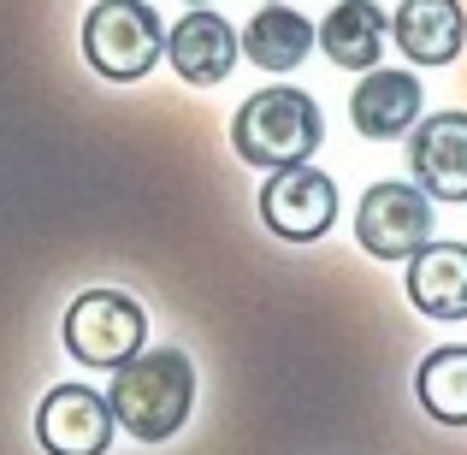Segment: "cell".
<instances>
[{"instance_id": "12", "label": "cell", "mask_w": 467, "mask_h": 455, "mask_svg": "<svg viewBox=\"0 0 467 455\" xmlns=\"http://www.w3.org/2000/svg\"><path fill=\"white\" fill-rule=\"evenodd\" d=\"M409 302L426 319H467V243H426L409 254Z\"/></svg>"}, {"instance_id": "5", "label": "cell", "mask_w": 467, "mask_h": 455, "mask_svg": "<svg viewBox=\"0 0 467 455\" xmlns=\"http://www.w3.org/2000/svg\"><path fill=\"white\" fill-rule=\"evenodd\" d=\"M355 243L373 261H409L432 243V195L420 183H373L355 207Z\"/></svg>"}, {"instance_id": "15", "label": "cell", "mask_w": 467, "mask_h": 455, "mask_svg": "<svg viewBox=\"0 0 467 455\" xmlns=\"http://www.w3.org/2000/svg\"><path fill=\"white\" fill-rule=\"evenodd\" d=\"M414 397L438 426H467V343H444L420 361Z\"/></svg>"}, {"instance_id": "2", "label": "cell", "mask_w": 467, "mask_h": 455, "mask_svg": "<svg viewBox=\"0 0 467 455\" xmlns=\"http://www.w3.org/2000/svg\"><path fill=\"white\" fill-rule=\"evenodd\" d=\"M319 142H326V113H319L308 89H290V83L254 89L231 119V149H237L243 166H261V171L308 166Z\"/></svg>"}, {"instance_id": "11", "label": "cell", "mask_w": 467, "mask_h": 455, "mask_svg": "<svg viewBox=\"0 0 467 455\" xmlns=\"http://www.w3.org/2000/svg\"><path fill=\"white\" fill-rule=\"evenodd\" d=\"M390 42L414 66H450L467 47V12L462 0H402L390 18Z\"/></svg>"}, {"instance_id": "1", "label": "cell", "mask_w": 467, "mask_h": 455, "mask_svg": "<svg viewBox=\"0 0 467 455\" xmlns=\"http://www.w3.org/2000/svg\"><path fill=\"white\" fill-rule=\"evenodd\" d=\"M107 408L137 444H166L183 432L195 408V361L183 349H142L125 367H113Z\"/></svg>"}, {"instance_id": "7", "label": "cell", "mask_w": 467, "mask_h": 455, "mask_svg": "<svg viewBox=\"0 0 467 455\" xmlns=\"http://www.w3.org/2000/svg\"><path fill=\"white\" fill-rule=\"evenodd\" d=\"M119 420L101 390L89 385H54L36 408V444L47 455H107Z\"/></svg>"}, {"instance_id": "3", "label": "cell", "mask_w": 467, "mask_h": 455, "mask_svg": "<svg viewBox=\"0 0 467 455\" xmlns=\"http://www.w3.org/2000/svg\"><path fill=\"white\" fill-rule=\"evenodd\" d=\"M83 59L107 83H137L166 59V30L149 0H95L83 18Z\"/></svg>"}, {"instance_id": "6", "label": "cell", "mask_w": 467, "mask_h": 455, "mask_svg": "<svg viewBox=\"0 0 467 455\" xmlns=\"http://www.w3.org/2000/svg\"><path fill=\"white\" fill-rule=\"evenodd\" d=\"M261 219L285 243H319L337 225V183L314 166H285L261 190Z\"/></svg>"}, {"instance_id": "17", "label": "cell", "mask_w": 467, "mask_h": 455, "mask_svg": "<svg viewBox=\"0 0 467 455\" xmlns=\"http://www.w3.org/2000/svg\"><path fill=\"white\" fill-rule=\"evenodd\" d=\"M190 6H207V0H190Z\"/></svg>"}, {"instance_id": "16", "label": "cell", "mask_w": 467, "mask_h": 455, "mask_svg": "<svg viewBox=\"0 0 467 455\" xmlns=\"http://www.w3.org/2000/svg\"><path fill=\"white\" fill-rule=\"evenodd\" d=\"M266 6H285V0H266Z\"/></svg>"}, {"instance_id": "9", "label": "cell", "mask_w": 467, "mask_h": 455, "mask_svg": "<svg viewBox=\"0 0 467 455\" xmlns=\"http://www.w3.org/2000/svg\"><path fill=\"white\" fill-rule=\"evenodd\" d=\"M237 54H243L237 30H231V24L219 18L213 6H190V12H183V18L166 30V59H171V71H178L183 83H195V89H213L219 78H231Z\"/></svg>"}, {"instance_id": "14", "label": "cell", "mask_w": 467, "mask_h": 455, "mask_svg": "<svg viewBox=\"0 0 467 455\" xmlns=\"http://www.w3.org/2000/svg\"><path fill=\"white\" fill-rule=\"evenodd\" d=\"M237 42H243V59H249V66L296 71L302 59H308V47H314V24L302 18L296 6H261Z\"/></svg>"}, {"instance_id": "13", "label": "cell", "mask_w": 467, "mask_h": 455, "mask_svg": "<svg viewBox=\"0 0 467 455\" xmlns=\"http://www.w3.org/2000/svg\"><path fill=\"white\" fill-rule=\"evenodd\" d=\"M385 36H390V24L373 0H337L326 12V24H319V47L343 71H373L379 54H385Z\"/></svg>"}, {"instance_id": "8", "label": "cell", "mask_w": 467, "mask_h": 455, "mask_svg": "<svg viewBox=\"0 0 467 455\" xmlns=\"http://www.w3.org/2000/svg\"><path fill=\"white\" fill-rule=\"evenodd\" d=\"M409 178L432 202H467V113H432L409 130Z\"/></svg>"}, {"instance_id": "4", "label": "cell", "mask_w": 467, "mask_h": 455, "mask_svg": "<svg viewBox=\"0 0 467 455\" xmlns=\"http://www.w3.org/2000/svg\"><path fill=\"white\" fill-rule=\"evenodd\" d=\"M149 343V314L125 296V290H83L66 307V349L83 367H125Z\"/></svg>"}, {"instance_id": "10", "label": "cell", "mask_w": 467, "mask_h": 455, "mask_svg": "<svg viewBox=\"0 0 467 455\" xmlns=\"http://www.w3.org/2000/svg\"><path fill=\"white\" fill-rule=\"evenodd\" d=\"M420 78L414 71H390V66H373L361 71L349 95V125L373 142H390V137H409L420 125Z\"/></svg>"}]
</instances>
